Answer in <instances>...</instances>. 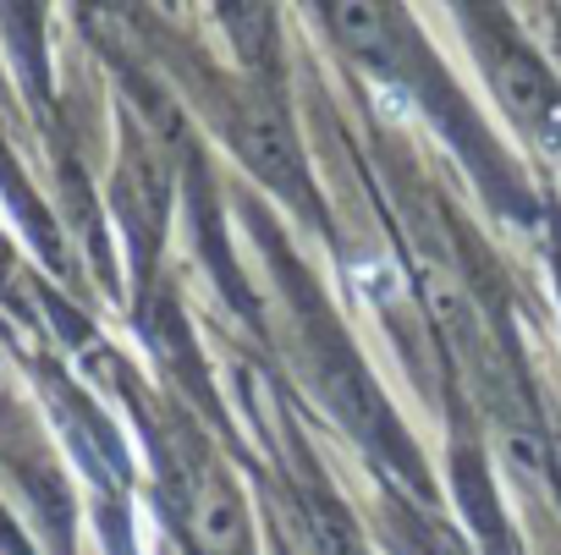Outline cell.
I'll return each instance as SVG.
<instances>
[{
    "label": "cell",
    "instance_id": "cell-1",
    "mask_svg": "<svg viewBox=\"0 0 561 555\" xmlns=\"http://www.w3.org/2000/svg\"><path fill=\"white\" fill-rule=\"evenodd\" d=\"M462 23L473 28V56L484 61V78L506 116L523 127L534 149H545L561 165V78L539 61L534 45L512 34L501 12H462Z\"/></svg>",
    "mask_w": 561,
    "mask_h": 555
},
{
    "label": "cell",
    "instance_id": "cell-2",
    "mask_svg": "<svg viewBox=\"0 0 561 555\" xmlns=\"http://www.w3.org/2000/svg\"><path fill=\"white\" fill-rule=\"evenodd\" d=\"M182 528H187L198 555H253V528H248L242 489L209 456H198L182 473Z\"/></svg>",
    "mask_w": 561,
    "mask_h": 555
}]
</instances>
